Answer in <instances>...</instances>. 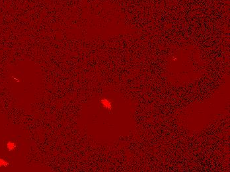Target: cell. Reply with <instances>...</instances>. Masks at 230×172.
I'll use <instances>...</instances> for the list:
<instances>
[{"label":"cell","instance_id":"cell-1","mask_svg":"<svg viewBox=\"0 0 230 172\" xmlns=\"http://www.w3.org/2000/svg\"><path fill=\"white\" fill-rule=\"evenodd\" d=\"M6 147H7V149L9 152H12L13 150H15V148H17V144L13 141H8L6 144Z\"/></svg>","mask_w":230,"mask_h":172},{"label":"cell","instance_id":"cell-3","mask_svg":"<svg viewBox=\"0 0 230 172\" xmlns=\"http://www.w3.org/2000/svg\"><path fill=\"white\" fill-rule=\"evenodd\" d=\"M9 165V162H7V160H5V159H3V158H0V167H8Z\"/></svg>","mask_w":230,"mask_h":172},{"label":"cell","instance_id":"cell-2","mask_svg":"<svg viewBox=\"0 0 230 172\" xmlns=\"http://www.w3.org/2000/svg\"><path fill=\"white\" fill-rule=\"evenodd\" d=\"M101 103L103 105V106L104 107H105L106 109H111V103L106 99H102L101 100Z\"/></svg>","mask_w":230,"mask_h":172}]
</instances>
